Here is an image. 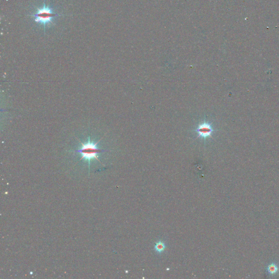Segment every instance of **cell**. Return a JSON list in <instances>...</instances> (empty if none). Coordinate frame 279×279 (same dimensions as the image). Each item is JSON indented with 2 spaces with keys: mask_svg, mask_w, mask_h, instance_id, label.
<instances>
[{
  "mask_svg": "<svg viewBox=\"0 0 279 279\" xmlns=\"http://www.w3.org/2000/svg\"><path fill=\"white\" fill-rule=\"evenodd\" d=\"M58 16V14L51 5L45 2L35 8V11L31 15L37 24L44 28L52 24Z\"/></svg>",
  "mask_w": 279,
  "mask_h": 279,
  "instance_id": "cell-1",
  "label": "cell"
},
{
  "mask_svg": "<svg viewBox=\"0 0 279 279\" xmlns=\"http://www.w3.org/2000/svg\"><path fill=\"white\" fill-rule=\"evenodd\" d=\"M103 138L100 139L97 142H93V141H91L90 136H88V140L86 143H84L80 141L79 139L76 138V139L81 144V147L80 149L77 150L71 151L74 152H78L81 153V158L80 160H82L83 159H85L86 161H88L89 164V166L90 165V161L93 159H95L98 160L99 163H101L100 160L98 159V154L101 152H105L106 150L105 149H99L98 148L97 144L99 143V142L103 139Z\"/></svg>",
  "mask_w": 279,
  "mask_h": 279,
  "instance_id": "cell-2",
  "label": "cell"
},
{
  "mask_svg": "<svg viewBox=\"0 0 279 279\" xmlns=\"http://www.w3.org/2000/svg\"><path fill=\"white\" fill-rule=\"evenodd\" d=\"M213 131V130L211 125L207 123H204L203 124L199 125L197 129L198 136L203 138H207V137L211 135Z\"/></svg>",
  "mask_w": 279,
  "mask_h": 279,
  "instance_id": "cell-3",
  "label": "cell"
},
{
  "mask_svg": "<svg viewBox=\"0 0 279 279\" xmlns=\"http://www.w3.org/2000/svg\"><path fill=\"white\" fill-rule=\"evenodd\" d=\"M165 244L163 241H159L155 244L154 249L156 252L158 254H161L165 249Z\"/></svg>",
  "mask_w": 279,
  "mask_h": 279,
  "instance_id": "cell-4",
  "label": "cell"
},
{
  "mask_svg": "<svg viewBox=\"0 0 279 279\" xmlns=\"http://www.w3.org/2000/svg\"><path fill=\"white\" fill-rule=\"evenodd\" d=\"M277 271V268L275 264H271V265L269 267L268 271L271 274L275 273Z\"/></svg>",
  "mask_w": 279,
  "mask_h": 279,
  "instance_id": "cell-5",
  "label": "cell"
}]
</instances>
